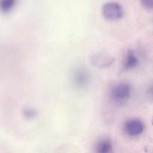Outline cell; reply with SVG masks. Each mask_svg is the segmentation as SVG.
<instances>
[{"label":"cell","instance_id":"cell-5","mask_svg":"<svg viewBox=\"0 0 153 153\" xmlns=\"http://www.w3.org/2000/svg\"><path fill=\"white\" fill-rule=\"evenodd\" d=\"M113 58L104 53H97L92 56L91 62L94 66L97 68L108 67L114 62Z\"/></svg>","mask_w":153,"mask_h":153},{"label":"cell","instance_id":"cell-9","mask_svg":"<svg viewBox=\"0 0 153 153\" xmlns=\"http://www.w3.org/2000/svg\"><path fill=\"white\" fill-rule=\"evenodd\" d=\"M23 114L26 119H33L37 116V111L33 108H26L23 110Z\"/></svg>","mask_w":153,"mask_h":153},{"label":"cell","instance_id":"cell-2","mask_svg":"<svg viewBox=\"0 0 153 153\" xmlns=\"http://www.w3.org/2000/svg\"><path fill=\"white\" fill-rule=\"evenodd\" d=\"M71 78L72 84L76 88L83 89L89 83V73L85 67H77L72 71Z\"/></svg>","mask_w":153,"mask_h":153},{"label":"cell","instance_id":"cell-12","mask_svg":"<svg viewBox=\"0 0 153 153\" xmlns=\"http://www.w3.org/2000/svg\"><path fill=\"white\" fill-rule=\"evenodd\" d=\"M152 125L153 126V118H152Z\"/></svg>","mask_w":153,"mask_h":153},{"label":"cell","instance_id":"cell-7","mask_svg":"<svg viewBox=\"0 0 153 153\" xmlns=\"http://www.w3.org/2000/svg\"><path fill=\"white\" fill-rule=\"evenodd\" d=\"M97 152L99 153H110L113 151L112 144L107 138H102L98 140L95 146Z\"/></svg>","mask_w":153,"mask_h":153},{"label":"cell","instance_id":"cell-3","mask_svg":"<svg viewBox=\"0 0 153 153\" xmlns=\"http://www.w3.org/2000/svg\"><path fill=\"white\" fill-rule=\"evenodd\" d=\"M130 86L126 83H120L114 86L111 91V97L116 102L121 103L128 99L131 95Z\"/></svg>","mask_w":153,"mask_h":153},{"label":"cell","instance_id":"cell-11","mask_svg":"<svg viewBox=\"0 0 153 153\" xmlns=\"http://www.w3.org/2000/svg\"><path fill=\"white\" fill-rule=\"evenodd\" d=\"M149 94L150 95L152 96L153 97V86H152V87L150 88L149 89Z\"/></svg>","mask_w":153,"mask_h":153},{"label":"cell","instance_id":"cell-4","mask_svg":"<svg viewBox=\"0 0 153 153\" xmlns=\"http://www.w3.org/2000/svg\"><path fill=\"white\" fill-rule=\"evenodd\" d=\"M145 125L140 120L131 119L126 121L123 126L124 132L131 137L138 136L144 131Z\"/></svg>","mask_w":153,"mask_h":153},{"label":"cell","instance_id":"cell-1","mask_svg":"<svg viewBox=\"0 0 153 153\" xmlns=\"http://www.w3.org/2000/svg\"><path fill=\"white\" fill-rule=\"evenodd\" d=\"M102 14L105 18L110 21H116L121 19L124 11L122 6L116 2L105 3L102 8Z\"/></svg>","mask_w":153,"mask_h":153},{"label":"cell","instance_id":"cell-8","mask_svg":"<svg viewBox=\"0 0 153 153\" xmlns=\"http://www.w3.org/2000/svg\"><path fill=\"white\" fill-rule=\"evenodd\" d=\"M16 0H1L0 2V7L4 12L10 11L15 6Z\"/></svg>","mask_w":153,"mask_h":153},{"label":"cell","instance_id":"cell-10","mask_svg":"<svg viewBox=\"0 0 153 153\" xmlns=\"http://www.w3.org/2000/svg\"><path fill=\"white\" fill-rule=\"evenodd\" d=\"M142 6L148 9H153V0H140Z\"/></svg>","mask_w":153,"mask_h":153},{"label":"cell","instance_id":"cell-6","mask_svg":"<svg viewBox=\"0 0 153 153\" xmlns=\"http://www.w3.org/2000/svg\"><path fill=\"white\" fill-rule=\"evenodd\" d=\"M138 64V60L132 50H129L127 52L124 63L123 66V70H130L136 68Z\"/></svg>","mask_w":153,"mask_h":153}]
</instances>
